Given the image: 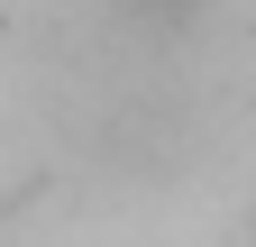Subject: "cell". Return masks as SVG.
<instances>
[{
	"instance_id": "cell-1",
	"label": "cell",
	"mask_w": 256,
	"mask_h": 247,
	"mask_svg": "<svg viewBox=\"0 0 256 247\" xmlns=\"http://www.w3.org/2000/svg\"><path fill=\"white\" fill-rule=\"evenodd\" d=\"M138 10H192V0H138Z\"/></svg>"
}]
</instances>
